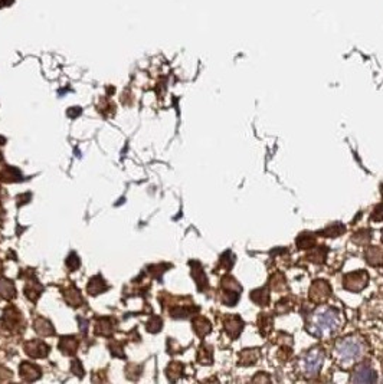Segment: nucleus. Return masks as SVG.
I'll return each mask as SVG.
<instances>
[{"mask_svg":"<svg viewBox=\"0 0 383 384\" xmlns=\"http://www.w3.org/2000/svg\"><path fill=\"white\" fill-rule=\"evenodd\" d=\"M258 358H259L258 351H255V350H245V351L241 354V364H247V366H250V364H254Z\"/></svg>","mask_w":383,"mask_h":384,"instance_id":"2eb2a0df","label":"nucleus"},{"mask_svg":"<svg viewBox=\"0 0 383 384\" xmlns=\"http://www.w3.org/2000/svg\"><path fill=\"white\" fill-rule=\"evenodd\" d=\"M340 328L339 311L329 305H320L308 317L307 330L319 338H329Z\"/></svg>","mask_w":383,"mask_h":384,"instance_id":"f257e3e1","label":"nucleus"},{"mask_svg":"<svg viewBox=\"0 0 383 384\" xmlns=\"http://www.w3.org/2000/svg\"><path fill=\"white\" fill-rule=\"evenodd\" d=\"M331 295V288L329 282L319 279L310 288V301L314 304H324Z\"/></svg>","mask_w":383,"mask_h":384,"instance_id":"39448f33","label":"nucleus"},{"mask_svg":"<svg viewBox=\"0 0 383 384\" xmlns=\"http://www.w3.org/2000/svg\"><path fill=\"white\" fill-rule=\"evenodd\" d=\"M366 262L372 266H380L383 263V249L380 246H369L365 253Z\"/></svg>","mask_w":383,"mask_h":384,"instance_id":"1a4fd4ad","label":"nucleus"},{"mask_svg":"<svg viewBox=\"0 0 383 384\" xmlns=\"http://www.w3.org/2000/svg\"><path fill=\"white\" fill-rule=\"evenodd\" d=\"M36 331L39 332V334H42V335H48V334H52L54 330H52V327H51V324L48 321H45V320H38L36 321Z\"/></svg>","mask_w":383,"mask_h":384,"instance_id":"a211bd4d","label":"nucleus"},{"mask_svg":"<svg viewBox=\"0 0 383 384\" xmlns=\"http://www.w3.org/2000/svg\"><path fill=\"white\" fill-rule=\"evenodd\" d=\"M326 253H327V249H324V248H317V249L314 250V253L310 255V259L312 262H316V263H321L324 258H326Z\"/></svg>","mask_w":383,"mask_h":384,"instance_id":"aec40b11","label":"nucleus"},{"mask_svg":"<svg viewBox=\"0 0 383 384\" xmlns=\"http://www.w3.org/2000/svg\"><path fill=\"white\" fill-rule=\"evenodd\" d=\"M26 351L29 356L33 357H44L48 354V345H45L41 341H32L26 345Z\"/></svg>","mask_w":383,"mask_h":384,"instance_id":"9d476101","label":"nucleus"},{"mask_svg":"<svg viewBox=\"0 0 383 384\" xmlns=\"http://www.w3.org/2000/svg\"><path fill=\"white\" fill-rule=\"evenodd\" d=\"M251 299L254 302H257L258 305H268L269 302V294H268L267 288H261V289H257L251 294Z\"/></svg>","mask_w":383,"mask_h":384,"instance_id":"f8f14e48","label":"nucleus"},{"mask_svg":"<svg viewBox=\"0 0 383 384\" xmlns=\"http://www.w3.org/2000/svg\"><path fill=\"white\" fill-rule=\"evenodd\" d=\"M369 284V274L366 271H355L343 279V285L350 292H360Z\"/></svg>","mask_w":383,"mask_h":384,"instance_id":"20e7f679","label":"nucleus"},{"mask_svg":"<svg viewBox=\"0 0 383 384\" xmlns=\"http://www.w3.org/2000/svg\"><path fill=\"white\" fill-rule=\"evenodd\" d=\"M26 364L29 370L26 371L25 368H22V367H20V375H22L25 380H27V381L36 380V378L39 377V368L33 366V364H29V363H26Z\"/></svg>","mask_w":383,"mask_h":384,"instance_id":"4468645a","label":"nucleus"},{"mask_svg":"<svg viewBox=\"0 0 383 384\" xmlns=\"http://www.w3.org/2000/svg\"><path fill=\"white\" fill-rule=\"evenodd\" d=\"M376 380V373L367 363H362L360 366H357L352 375V383H374Z\"/></svg>","mask_w":383,"mask_h":384,"instance_id":"0eeeda50","label":"nucleus"},{"mask_svg":"<svg viewBox=\"0 0 383 384\" xmlns=\"http://www.w3.org/2000/svg\"><path fill=\"white\" fill-rule=\"evenodd\" d=\"M0 295L5 296V298H10V296L15 295L13 284L9 282L8 279H2V281H0Z\"/></svg>","mask_w":383,"mask_h":384,"instance_id":"dca6fc26","label":"nucleus"},{"mask_svg":"<svg viewBox=\"0 0 383 384\" xmlns=\"http://www.w3.org/2000/svg\"><path fill=\"white\" fill-rule=\"evenodd\" d=\"M370 219H372L373 222H383V203H380V205H377L374 207Z\"/></svg>","mask_w":383,"mask_h":384,"instance_id":"4be33fe9","label":"nucleus"},{"mask_svg":"<svg viewBox=\"0 0 383 384\" xmlns=\"http://www.w3.org/2000/svg\"><path fill=\"white\" fill-rule=\"evenodd\" d=\"M366 353V344L360 337H346L340 339L334 347L336 363L341 368H349L360 361Z\"/></svg>","mask_w":383,"mask_h":384,"instance_id":"f03ea898","label":"nucleus"},{"mask_svg":"<svg viewBox=\"0 0 383 384\" xmlns=\"http://www.w3.org/2000/svg\"><path fill=\"white\" fill-rule=\"evenodd\" d=\"M222 284H223L222 301L226 305H235L236 304V301L239 299L241 286L238 285V282H236L233 278H225Z\"/></svg>","mask_w":383,"mask_h":384,"instance_id":"423d86ee","label":"nucleus"},{"mask_svg":"<svg viewBox=\"0 0 383 384\" xmlns=\"http://www.w3.org/2000/svg\"><path fill=\"white\" fill-rule=\"evenodd\" d=\"M225 331L231 335L232 338H236L243 330V321L238 315H229L223 320Z\"/></svg>","mask_w":383,"mask_h":384,"instance_id":"6e6552de","label":"nucleus"},{"mask_svg":"<svg viewBox=\"0 0 383 384\" xmlns=\"http://www.w3.org/2000/svg\"><path fill=\"white\" fill-rule=\"evenodd\" d=\"M161 328V320L160 318H157V317H154L150 320L149 322V327H147V330H150L152 332H157V331Z\"/></svg>","mask_w":383,"mask_h":384,"instance_id":"5701e85b","label":"nucleus"},{"mask_svg":"<svg viewBox=\"0 0 383 384\" xmlns=\"http://www.w3.org/2000/svg\"><path fill=\"white\" fill-rule=\"evenodd\" d=\"M326 354L321 349H312L300 358V370L305 377H314L320 373Z\"/></svg>","mask_w":383,"mask_h":384,"instance_id":"7ed1b4c3","label":"nucleus"},{"mask_svg":"<svg viewBox=\"0 0 383 384\" xmlns=\"http://www.w3.org/2000/svg\"><path fill=\"white\" fill-rule=\"evenodd\" d=\"M314 243H316V241H314V238L312 236H310V235H301L298 239H297V245H298V248L300 249H307V248H311V246H314Z\"/></svg>","mask_w":383,"mask_h":384,"instance_id":"f3484780","label":"nucleus"},{"mask_svg":"<svg viewBox=\"0 0 383 384\" xmlns=\"http://www.w3.org/2000/svg\"><path fill=\"white\" fill-rule=\"evenodd\" d=\"M193 328H195V331H196V334L199 337H205L206 334L211 332L212 325H211V322L207 321L206 318L199 317V318H196V320L193 321Z\"/></svg>","mask_w":383,"mask_h":384,"instance_id":"9b49d317","label":"nucleus"},{"mask_svg":"<svg viewBox=\"0 0 383 384\" xmlns=\"http://www.w3.org/2000/svg\"><path fill=\"white\" fill-rule=\"evenodd\" d=\"M68 349H69V354L75 353L77 350V339H74V337H65L61 342V350H63L65 353H68Z\"/></svg>","mask_w":383,"mask_h":384,"instance_id":"6ab92c4d","label":"nucleus"},{"mask_svg":"<svg viewBox=\"0 0 383 384\" xmlns=\"http://www.w3.org/2000/svg\"><path fill=\"white\" fill-rule=\"evenodd\" d=\"M382 196H383V184H382Z\"/></svg>","mask_w":383,"mask_h":384,"instance_id":"b1692460","label":"nucleus"},{"mask_svg":"<svg viewBox=\"0 0 383 384\" xmlns=\"http://www.w3.org/2000/svg\"><path fill=\"white\" fill-rule=\"evenodd\" d=\"M321 233H323V236H327V238H336V236H340L344 233V226L341 223H333L330 224L329 227H326Z\"/></svg>","mask_w":383,"mask_h":384,"instance_id":"ddd939ff","label":"nucleus"},{"mask_svg":"<svg viewBox=\"0 0 383 384\" xmlns=\"http://www.w3.org/2000/svg\"><path fill=\"white\" fill-rule=\"evenodd\" d=\"M382 239H383V236H382Z\"/></svg>","mask_w":383,"mask_h":384,"instance_id":"393cba45","label":"nucleus"},{"mask_svg":"<svg viewBox=\"0 0 383 384\" xmlns=\"http://www.w3.org/2000/svg\"><path fill=\"white\" fill-rule=\"evenodd\" d=\"M271 327H272V320L268 318L265 314H261V318H259V331L262 332L264 328H267L268 331H271Z\"/></svg>","mask_w":383,"mask_h":384,"instance_id":"412c9836","label":"nucleus"}]
</instances>
